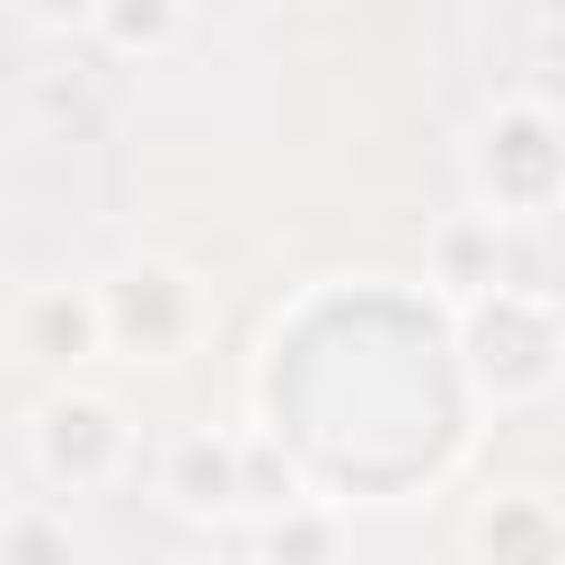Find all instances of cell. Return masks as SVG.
<instances>
[{
	"mask_svg": "<svg viewBox=\"0 0 565 565\" xmlns=\"http://www.w3.org/2000/svg\"><path fill=\"white\" fill-rule=\"evenodd\" d=\"M97 309H106V353L150 362V371L185 362V353L203 344V327H212V291H203V274H194L185 256H168V247H132V256H115V265L97 274Z\"/></svg>",
	"mask_w": 565,
	"mask_h": 565,
	"instance_id": "3",
	"label": "cell"
},
{
	"mask_svg": "<svg viewBox=\"0 0 565 565\" xmlns=\"http://www.w3.org/2000/svg\"><path fill=\"white\" fill-rule=\"evenodd\" d=\"M459 547H468V565H565V494L539 477H512V486L477 494Z\"/></svg>",
	"mask_w": 565,
	"mask_h": 565,
	"instance_id": "7",
	"label": "cell"
},
{
	"mask_svg": "<svg viewBox=\"0 0 565 565\" xmlns=\"http://www.w3.org/2000/svg\"><path fill=\"white\" fill-rule=\"evenodd\" d=\"M0 565H79V521L53 494H26L0 512Z\"/></svg>",
	"mask_w": 565,
	"mask_h": 565,
	"instance_id": "9",
	"label": "cell"
},
{
	"mask_svg": "<svg viewBox=\"0 0 565 565\" xmlns=\"http://www.w3.org/2000/svg\"><path fill=\"white\" fill-rule=\"evenodd\" d=\"M88 35L106 53H124V62H150V53H168L185 35V0H106Z\"/></svg>",
	"mask_w": 565,
	"mask_h": 565,
	"instance_id": "10",
	"label": "cell"
},
{
	"mask_svg": "<svg viewBox=\"0 0 565 565\" xmlns=\"http://www.w3.org/2000/svg\"><path fill=\"white\" fill-rule=\"evenodd\" d=\"M424 265H433V282H441V300L459 309V300H477V291H494V282H512L503 274V221L494 212H450L433 238H424Z\"/></svg>",
	"mask_w": 565,
	"mask_h": 565,
	"instance_id": "8",
	"label": "cell"
},
{
	"mask_svg": "<svg viewBox=\"0 0 565 565\" xmlns=\"http://www.w3.org/2000/svg\"><path fill=\"white\" fill-rule=\"evenodd\" d=\"M459 168H468V203L477 212H494L503 230L512 221H539V212L565 203V115L547 97H530V88L521 97H494L468 124Z\"/></svg>",
	"mask_w": 565,
	"mask_h": 565,
	"instance_id": "2",
	"label": "cell"
},
{
	"mask_svg": "<svg viewBox=\"0 0 565 565\" xmlns=\"http://www.w3.org/2000/svg\"><path fill=\"white\" fill-rule=\"evenodd\" d=\"M335 547H344V521L327 512V503H282V512H265V565H335Z\"/></svg>",
	"mask_w": 565,
	"mask_h": 565,
	"instance_id": "11",
	"label": "cell"
},
{
	"mask_svg": "<svg viewBox=\"0 0 565 565\" xmlns=\"http://www.w3.org/2000/svg\"><path fill=\"white\" fill-rule=\"evenodd\" d=\"M247 441L256 433H230V424H185L168 433L159 450V494L177 521H238L247 512Z\"/></svg>",
	"mask_w": 565,
	"mask_h": 565,
	"instance_id": "6",
	"label": "cell"
},
{
	"mask_svg": "<svg viewBox=\"0 0 565 565\" xmlns=\"http://www.w3.org/2000/svg\"><path fill=\"white\" fill-rule=\"evenodd\" d=\"M26 459L53 494H97L132 468V424L106 388L88 380H53L35 406H26Z\"/></svg>",
	"mask_w": 565,
	"mask_h": 565,
	"instance_id": "4",
	"label": "cell"
},
{
	"mask_svg": "<svg viewBox=\"0 0 565 565\" xmlns=\"http://www.w3.org/2000/svg\"><path fill=\"white\" fill-rule=\"evenodd\" d=\"M9 353L71 380L79 362L106 353V309H97V274L88 282H26L9 300Z\"/></svg>",
	"mask_w": 565,
	"mask_h": 565,
	"instance_id": "5",
	"label": "cell"
},
{
	"mask_svg": "<svg viewBox=\"0 0 565 565\" xmlns=\"http://www.w3.org/2000/svg\"><path fill=\"white\" fill-rule=\"evenodd\" d=\"M18 9H26V18L44 26V35H88L106 0H18Z\"/></svg>",
	"mask_w": 565,
	"mask_h": 565,
	"instance_id": "12",
	"label": "cell"
},
{
	"mask_svg": "<svg viewBox=\"0 0 565 565\" xmlns=\"http://www.w3.org/2000/svg\"><path fill=\"white\" fill-rule=\"evenodd\" d=\"M450 344H459L477 406H494V415L539 406L565 380V300L539 282H494V291L450 309Z\"/></svg>",
	"mask_w": 565,
	"mask_h": 565,
	"instance_id": "1",
	"label": "cell"
}]
</instances>
